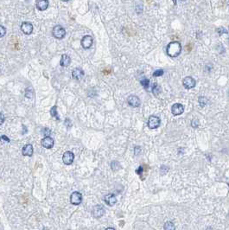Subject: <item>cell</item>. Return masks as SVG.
<instances>
[{
  "label": "cell",
  "instance_id": "6da1fadb",
  "mask_svg": "<svg viewBox=\"0 0 229 230\" xmlns=\"http://www.w3.org/2000/svg\"><path fill=\"white\" fill-rule=\"evenodd\" d=\"M182 51V46L178 42H172L167 47V54L171 57H175L180 55Z\"/></svg>",
  "mask_w": 229,
  "mask_h": 230
},
{
  "label": "cell",
  "instance_id": "7a4b0ae2",
  "mask_svg": "<svg viewBox=\"0 0 229 230\" xmlns=\"http://www.w3.org/2000/svg\"><path fill=\"white\" fill-rule=\"evenodd\" d=\"M52 34H53V36L56 38H57V39H62L65 36V35H66V30L61 25H56V26H55L53 28Z\"/></svg>",
  "mask_w": 229,
  "mask_h": 230
},
{
  "label": "cell",
  "instance_id": "3957f363",
  "mask_svg": "<svg viewBox=\"0 0 229 230\" xmlns=\"http://www.w3.org/2000/svg\"><path fill=\"white\" fill-rule=\"evenodd\" d=\"M81 202H82V195L78 191L73 192L70 196V202L73 205H79L81 203Z\"/></svg>",
  "mask_w": 229,
  "mask_h": 230
},
{
  "label": "cell",
  "instance_id": "277c9868",
  "mask_svg": "<svg viewBox=\"0 0 229 230\" xmlns=\"http://www.w3.org/2000/svg\"><path fill=\"white\" fill-rule=\"evenodd\" d=\"M105 209L102 205H96L92 210V215L95 218H100L105 215Z\"/></svg>",
  "mask_w": 229,
  "mask_h": 230
},
{
  "label": "cell",
  "instance_id": "5b68a950",
  "mask_svg": "<svg viewBox=\"0 0 229 230\" xmlns=\"http://www.w3.org/2000/svg\"><path fill=\"white\" fill-rule=\"evenodd\" d=\"M74 159V154L72 151H66L64 152L63 156H62V161L66 165H70L73 164Z\"/></svg>",
  "mask_w": 229,
  "mask_h": 230
},
{
  "label": "cell",
  "instance_id": "8992f818",
  "mask_svg": "<svg viewBox=\"0 0 229 230\" xmlns=\"http://www.w3.org/2000/svg\"><path fill=\"white\" fill-rule=\"evenodd\" d=\"M160 118L157 116H151L148 120V126L151 129H156L160 125Z\"/></svg>",
  "mask_w": 229,
  "mask_h": 230
},
{
  "label": "cell",
  "instance_id": "52a82bcc",
  "mask_svg": "<svg viewBox=\"0 0 229 230\" xmlns=\"http://www.w3.org/2000/svg\"><path fill=\"white\" fill-rule=\"evenodd\" d=\"M93 43H94V39L91 36H85L81 40V46L85 50L90 49Z\"/></svg>",
  "mask_w": 229,
  "mask_h": 230
},
{
  "label": "cell",
  "instance_id": "ba28073f",
  "mask_svg": "<svg viewBox=\"0 0 229 230\" xmlns=\"http://www.w3.org/2000/svg\"><path fill=\"white\" fill-rule=\"evenodd\" d=\"M21 30L25 35H30L33 32V25L30 22H23L21 25Z\"/></svg>",
  "mask_w": 229,
  "mask_h": 230
},
{
  "label": "cell",
  "instance_id": "9c48e42d",
  "mask_svg": "<svg viewBox=\"0 0 229 230\" xmlns=\"http://www.w3.org/2000/svg\"><path fill=\"white\" fill-rule=\"evenodd\" d=\"M54 144H55V141H54V139L50 136V137H45V138H43L41 140V145L44 148H47V149L52 148L54 146Z\"/></svg>",
  "mask_w": 229,
  "mask_h": 230
},
{
  "label": "cell",
  "instance_id": "30bf717a",
  "mask_svg": "<svg viewBox=\"0 0 229 230\" xmlns=\"http://www.w3.org/2000/svg\"><path fill=\"white\" fill-rule=\"evenodd\" d=\"M127 102L131 107H138L140 106V100L138 96L136 95H131L127 99Z\"/></svg>",
  "mask_w": 229,
  "mask_h": 230
},
{
  "label": "cell",
  "instance_id": "8fae6325",
  "mask_svg": "<svg viewBox=\"0 0 229 230\" xmlns=\"http://www.w3.org/2000/svg\"><path fill=\"white\" fill-rule=\"evenodd\" d=\"M182 84H183V86H184L187 89H190V88H193V87H195V81L192 77L188 76V77H186V78L183 80Z\"/></svg>",
  "mask_w": 229,
  "mask_h": 230
},
{
  "label": "cell",
  "instance_id": "7c38bea8",
  "mask_svg": "<svg viewBox=\"0 0 229 230\" xmlns=\"http://www.w3.org/2000/svg\"><path fill=\"white\" fill-rule=\"evenodd\" d=\"M34 152V149H33V145L30 144L25 145L22 150V153L23 156H27V157H31L33 155Z\"/></svg>",
  "mask_w": 229,
  "mask_h": 230
},
{
  "label": "cell",
  "instance_id": "4fadbf2b",
  "mask_svg": "<svg viewBox=\"0 0 229 230\" xmlns=\"http://www.w3.org/2000/svg\"><path fill=\"white\" fill-rule=\"evenodd\" d=\"M84 74H85V73H84V71L80 67H76V68H74L72 71V76L75 80H80V79H82L83 76H84Z\"/></svg>",
  "mask_w": 229,
  "mask_h": 230
},
{
  "label": "cell",
  "instance_id": "5bb4252c",
  "mask_svg": "<svg viewBox=\"0 0 229 230\" xmlns=\"http://www.w3.org/2000/svg\"><path fill=\"white\" fill-rule=\"evenodd\" d=\"M104 200H105L106 203L108 206H111V207L115 205L116 202H117V198H116V196H115L113 194H108V195H107L105 196Z\"/></svg>",
  "mask_w": 229,
  "mask_h": 230
},
{
  "label": "cell",
  "instance_id": "9a60e30c",
  "mask_svg": "<svg viewBox=\"0 0 229 230\" xmlns=\"http://www.w3.org/2000/svg\"><path fill=\"white\" fill-rule=\"evenodd\" d=\"M49 3L48 0H37L36 2V6L39 10H45L49 7Z\"/></svg>",
  "mask_w": 229,
  "mask_h": 230
},
{
  "label": "cell",
  "instance_id": "2e32d148",
  "mask_svg": "<svg viewBox=\"0 0 229 230\" xmlns=\"http://www.w3.org/2000/svg\"><path fill=\"white\" fill-rule=\"evenodd\" d=\"M171 112L174 115L182 114L183 113V106L179 103L173 105L171 107Z\"/></svg>",
  "mask_w": 229,
  "mask_h": 230
},
{
  "label": "cell",
  "instance_id": "e0dca14e",
  "mask_svg": "<svg viewBox=\"0 0 229 230\" xmlns=\"http://www.w3.org/2000/svg\"><path fill=\"white\" fill-rule=\"evenodd\" d=\"M70 62H71V58L69 57V56H67V54H63L61 56V61H60L61 66H62V67H67V66L70 65Z\"/></svg>",
  "mask_w": 229,
  "mask_h": 230
},
{
  "label": "cell",
  "instance_id": "ac0fdd59",
  "mask_svg": "<svg viewBox=\"0 0 229 230\" xmlns=\"http://www.w3.org/2000/svg\"><path fill=\"white\" fill-rule=\"evenodd\" d=\"M164 230H175V225L172 222H165L164 226Z\"/></svg>",
  "mask_w": 229,
  "mask_h": 230
},
{
  "label": "cell",
  "instance_id": "d6986e66",
  "mask_svg": "<svg viewBox=\"0 0 229 230\" xmlns=\"http://www.w3.org/2000/svg\"><path fill=\"white\" fill-rule=\"evenodd\" d=\"M50 114L52 115V117L56 118L57 120L60 119V118H59V115H58V113H57V107H56V106L53 107L51 108V110H50Z\"/></svg>",
  "mask_w": 229,
  "mask_h": 230
},
{
  "label": "cell",
  "instance_id": "ffe728a7",
  "mask_svg": "<svg viewBox=\"0 0 229 230\" xmlns=\"http://www.w3.org/2000/svg\"><path fill=\"white\" fill-rule=\"evenodd\" d=\"M111 168H112V170L113 171H118V170L120 169V165L117 161H113L112 164H111Z\"/></svg>",
  "mask_w": 229,
  "mask_h": 230
},
{
  "label": "cell",
  "instance_id": "44dd1931",
  "mask_svg": "<svg viewBox=\"0 0 229 230\" xmlns=\"http://www.w3.org/2000/svg\"><path fill=\"white\" fill-rule=\"evenodd\" d=\"M152 92H153V94H155V95H158L159 94H160V92H161V87L157 85V84H154L153 85V90H152Z\"/></svg>",
  "mask_w": 229,
  "mask_h": 230
},
{
  "label": "cell",
  "instance_id": "7402d4cb",
  "mask_svg": "<svg viewBox=\"0 0 229 230\" xmlns=\"http://www.w3.org/2000/svg\"><path fill=\"white\" fill-rule=\"evenodd\" d=\"M141 84H142V86L147 90L148 89V87H149V80L148 79H146V78H144V79H143L141 81Z\"/></svg>",
  "mask_w": 229,
  "mask_h": 230
},
{
  "label": "cell",
  "instance_id": "603a6c76",
  "mask_svg": "<svg viewBox=\"0 0 229 230\" xmlns=\"http://www.w3.org/2000/svg\"><path fill=\"white\" fill-rule=\"evenodd\" d=\"M199 103H200V105H201V107H204V106L208 103V100H207V98H205V97H201V98L199 99Z\"/></svg>",
  "mask_w": 229,
  "mask_h": 230
},
{
  "label": "cell",
  "instance_id": "cb8c5ba5",
  "mask_svg": "<svg viewBox=\"0 0 229 230\" xmlns=\"http://www.w3.org/2000/svg\"><path fill=\"white\" fill-rule=\"evenodd\" d=\"M0 141L3 144V143H10V138L7 137V136H5V135H2V136H0Z\"/></svg>",
  "mask_w": 229,
  "mask_h": 230
},
{
  "label": "cell",
  "instance_id": "d4e9b609",
  "mask_svg": "<svg viewBox=\"0 0 229 230\" xmlns=\"http://www.w3.org/2000/svg\"><path fill=\"white\" fill-rule=\"evenodd\" d=\"M163 74H164V70L163 69H158V70H157V71H155L153 73V76H155V77H158V76H161Z\"/></svg>",
  "mask_w": 229,
  "mask_h": 230
},
{
  "label": "cell",
  "instance_id": "484cf974",
  "mask_svg": "<svg viewBox=\"0 0 229 230\" xmlns=\"http://www.w3.org/2000/svg\"><path fill=\"white\" fill-rule=\"evenodd\" d=\"M5 34H6V29L3 25H0V38L4 36Z\"/></svg>",
  "mask_w": 229,
  "mask_h": 230
},
{
  "label": "cell",
  "instance_id": "4316f807",
  "mask_svg": "<svg viewBox=\"0 0 229 230\" xmlns=\"http://www.w3.org/2000/svg\"><path fill=\"white\" fill-rule=\"evenodd\" d=\"M42 133H43V134L45 137H50V135L51 132H50V129H48V128H44V129L43 130Z\"/></svg>",
  "mask_w": 229,
  "mask_h": 230
},
{
  "label": "cell",
  "instance_id": "83f0119b",
  "mask_svg": "<svg viewBox=\"0 0 229 230\" xmlns=\"http://www.w3.org/2000/svg\"><path fill=\"white\" fill-rule=\"evenodd\" d=\"M216 31L220 34V35H222L223 33L224 34H227V30L223 28V27H221V28H218L217 30H216Z\"/></svg>",
  "mask_w": 229,
  "mask_h": 230
},
{
  "label": "cell",
  "instance_id": "f1b7e54d",
  "mask_svg": "<svg viewBox=\"0 0 229 230\" xmlns=\"http://www.w3.org/2000/svg\"><path fill=\"white\" fill-rule=\"evenodd\" d=\"M191 125L193 126V127H197L198 125H199V120L196 118H194L192 121H191Z\"/></svg>",
  "mask_w": 229,
  "mask_h": 230
},
{
  "label": "cell",
  "instance_id": "f546056e",
  "mask_svg": "<svg viewBox=\"0 0 229 230\" xmlns=\"http://www.w3.org/2000/svg\"><path fill=\"white\" fill-rule=\"evenodd\" d=\"M169 171V168L167 167V166H165V165H163V166H161V169H160V171H161V173L164 175V174H165V173Z\"/></svg>",
  "mask_w": 229,
  "mask_h": 230
},
{
  "label": "cell",
  "instance_id": "4dcf8cb0",
  "mask_svg": "<svg viewBox=\"0 0 229 230\" xmlns=\"http://www.w3.org/2000/svg\"><path fill=\"white\" fill-rule=\"evenodd\" d=\"M4 122V116L0 112V125H2Z\"/></svg>",
  "mask_w": 229,
  "mask_h": 230
},
{
  "label": "cell",
  "instance_id": "1f68e13d",
  "mask_svg": "<svg viewBox=\"0 0 229 230\" xmlns=\"http://www.w3.org/2000/svg\"><path fill=\"white\" fill-rule=\"evenodd\" d=\"M136 172H137V174H138V175H141L142 174V172H143V167L142 166H140L137 171H136Z\"/></svg>",
  "mask_w": 229,
  "mask_h": 230
},
{
  "label": "cell",
  "instance_id": "d6a6232c",
  "mask_svg": "<svg viewBox=\"0 0 229 230\" xmlns=\"http://www.w3.org/2000/svg\"><path fill=\"white\" fill-rule=\"evenodd\" d=\"M140 147H138V146H137V147H135V155H138L139 152H140Z\"/></svg>",
  "mask_w": 229,
  "mask_h": 230
},
{
  "label": "cell",
  "instance_id": "836d02e7",
  "mask_svg": "<svg viewBox=\"0 0 229 230\" xmlns=\"http://www.w3.org/2000/svg\"><path fill=\"white\" fill-rule=\"evenodd\" d=\"M105 230H115L113 228H107V229H106Z\"/></svg>",
  "mask_w": 229,
  "mask_h": 230
},
{
  "label": "cell",
  "instance_id": "e575fe53",
  "mask_svg": "<svg viewBox=\"0 0 229 230\" xmlns=\"http://www.w3.org/2000/svg\"><path fill=\"white\" fill-rule=\"evenodd\" d=\"M206 230H213V229H212L211 228H208V229H206Z\"/></svg>",
  "mask_w": 229,
  "mask_h": 230
},
{
  "label": "cell",
  "instance_id": "d590c367",
  "mask_svg": "<svg viewBox=\"0 0 229 230\" xmlns=\"http://www.w3.org/2000/svg\"><path fill=\"white\" fill-rule=\"evenodd\" d=\"M43 230H49V229H43Z\"/></svg>",
  "mask_w": 229,
  "mask_h": 230
},
{
  "label": "cell",
  "instance_id": "8d00e7d4",
  "mask_svg": "<svg viewBox=\"0 0 229 230\" xmlns=\"http://www.w3.org/2000/svg\"><path fill=\"white\" fill-rule=\"evenodd\" d=\"M0 72H1V70H0Z\"/></svg>",
  "mask_w": 229,
  "mask_h": 230
}]
</instances>
